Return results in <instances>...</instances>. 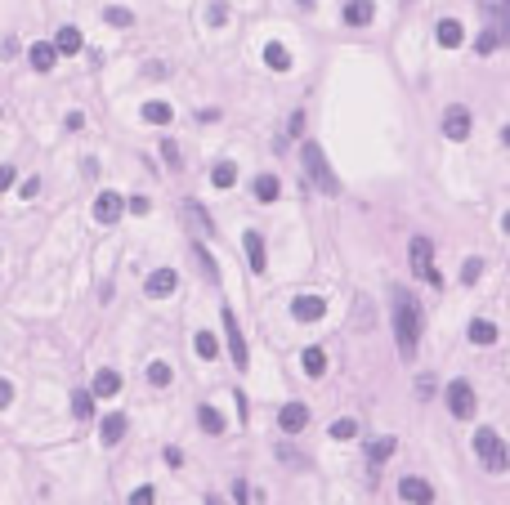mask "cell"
Wrapping results in <instances>:
<instances>
[{
    "instance_id": "29",
    "label": "cell",
    "mask_w": 510,
    "mask_h": 505,
    "mask_svg": "<svg viewBox=\"0 0 510 505\" xmlns=\"http://www.w3.org/2000/svg\"><path fill=\"white\" fill-rule=\"evenodd\" d=\"M144 121L148 126H166L170 121V103H144Z\"/></svg>"
},
{
    "instance_id": "20",
    "label": "cell",
    "mask_w": 510,
    "mask_h": 505,
    "mask_svg": "<svg viewBox=\"0 0 510 505\" xmlns=\"http://www.w3.org/2000/svg\"><path fill=\"white\" fill-rule=\"evenodd\" d=\"M394 447H399V439H389V434H381V439H371V447H367L371 465H385L389 456H394Z\"/></svg>"
},
{
    "instance_id": "10",
    "label": "cell",
    "mask_w": 510,
    "mask_h": 505,
    "mask_svg": "<svg viewBox=\"0 0 510 505\" xmlns=\"http://www.w3.org/2000/svg\"><path fill=\"white\" fill-rule=\"evenodd\" d=\"M444 134H448V139H470V112L461 103H452L444 112Z\"/></svg>"
},
{
    "instance_id": "8",
    "label": "cell",
    "mask_w": 510,
    "mask_h": 505,
    "mask_svg": "<svg viewBox=\"0 0 510 505\" xmlns=\"http://www.w3.org/2000/svg\"><path fill=\"white\" fill-rule=\"evenodd\" d=\"M304 425H309V407H304V402H286V407L278 412V429L282 434H300Z\"/></svg>"
},
{
    "instance_id": "5",
    "label": "cell",
    "mask_w": 510,
    "mask_h": 505,
    "mask_svg": "<svg viewBox=\"0 0 510 505\" xmlns=\"http://www.w3.org/2000/svg\"><path fill=\"white\" fill-rule=\"evenodd\" d=\"M327 313V295H296L291 300V317L296 322H318Z\"/></svg>"
},
{
    "instance_id": "47",
    "label": "cell",
    "mask_w": 510,
    "mask_h": 505,
    "mask_svg": "<svg viewBox=\"0 0 510 505\" xmlns=\"http://www.w3.org/2000/svg\"><path fill=\"white\" fill-rule=\"evenodd\" d=\"M501 139H506V143H510V126H506V130H501Z\"/></svg>"
},
{
    "instance_id": "30",
    "label": "cell",
    "mask_w": 510,
    "mask_h": 505,
    "mask_svg": "<svg viewBox=\"0 0 510 505\" xmlns=\"http://www.w3.org/2000/svg\"><path fill=\"white\" fill-rule=\"evenodd\" d=\"M255 197H260V201H278V179L260 175V179H255Z\"/></svg>"
},
{
    "instance_id": "21",
    "label": "cell",
    "mask_w": 510,
    "mask_h": 505,
    "mask_svg": "<svg viewBox=\"0 0 510 505\" xmlns=\"http://www.w3.org/2000/svg\"><path fill=\"white\" fill-rule=\"evenodd\" d=\"M81 45H85V36H81L76 27H63L59 36H54V49H59V54H81Z\"/></svg>"
},
{
    "instance_id": "13",
    "label": "cell",
    "mask_w": 510,
    "mask_h": 505,
    "mask_svg": "<svg viewBox=\"0 0 510 505\" xmlns=\"http://www.w3.org/2000/svg\"><path fill=\"white\" fill-rule=\"evenodd\" d=\"M99 439H104V447H116V443L126 439V416H121V412L104 416V425H99Z\"/></svg>"
},
{
    "instance_id": "46",
    "label": "cell",
    "mask_w": 510,
    "mask_h": 505,
    "mask_svg": "<svg viewBox=\"0 0 510 505\" xmlns=\"http://www.w3.org/2000/svg\"><path fill=\"white\" fill-rule=\"evenodd\" d=\"M501 228H506V233H510V210H506V220H501Z\"/></svg>"
},
{
    "instance_id": "39",
    "label": "cell",
    "mask_w": 510,
    "mask_h": 505,
    "mask_svg": "<svg viewBox=\"0 0 510 505\" xmlns=\"http://www.w3.org/2000/svg\"><path fill=\"white\" fill-rule=\"evenodd\" d=\"M206 19H211L215 27H224V23H229V9H224V5H211V14H206Z\"/></svg>"
},
{
    "instance_id": "1",
    "label": "cell",
    "mask_w": 510,
    "mask_h": 505,
    "mask_svg": "<svg viewBox=\"0 0 510 505\" xmlns=\"http://www.w3.org/2000/svg\"><path fill=\"white\" fill-rule=\"evenodd\" d=\"M394 340L403 358H416V345H421V305L416 295L399 291L394 295Z\"/></svg>"
},
{
    "instance_id": "3",
    "label": "cell",
    "mask_w": 510,
    "mask_h": 505,
    "mask_svg": "<svg viewBox=\"0 0 510 505\" xmlns=\"http://www.w3.org/2000/svg\"><path fill=\"white\" fill-rule=\"evenodd\" d=\"M412 273H416L421 282H430L434 291L444 286V277H439V268H434V246H430V238H412Z\"/></svg>"
},
{
    "instance_id": "41",
    "label": "cell",
    "mask_w": 510,
    "mask_h": 505,
    "mask_svg": "<svg viewBox=\"0 0 510 505\" xmlns=\"http://www.w3.org/2000/svg\"><path fill=\"white\" fill-rule=\"evenodd\" d=\"M126 206H130V215H148V197H130Z\"/></svg>"
},
{
    "instance_id": "23",
    "label": "cell",
    "mask_w": 510,
    "mask_h": 505,
    "mask_svg": "<svg viewBox=\"0 0 510 505\" xmlns=\"http://www.w3.org/2000/svg\"><path fill=\"white\" fill-rule=\"evenodd\" d=\"M300 362H304V372H309L314 380H318L322 372H327V353H322L318 345H309V349H304V358H300Z\"/></svg>"
},
{
    "instance_id": "34",
    "label": "cell",
    "mask_w": 510,
    "mask_h": 505,
    "mask_svg": "<svg viewBox=\"0 0 510 505\" xmlns=\"http://www.w3.org/2000/svg\"><path fill=\"white\" fill-rule=\"evenodd\" d=\"M193 255H197V264H201V273H206V277H219V268H215V260H211V250L201 246V242L193 246Z\"/></svg>"
},
{
    "instance_id": "4",
    "label": "cell",
    "mask_w": 510,
    "mask_h": 505,
    "mask_svg": "<svg viewBox=\"0 0 510 505\" xmlns=\"http://www.w3.org/2000/svg\"><path fill=\"white\" fill-rule=\"evenodd\" d=\"M448 412H452L456 420L474 416V389H470V380H452V384H448Z\"/></svg>"
},
{
    "instance_id": "42",
    "label": "cell",
    "mask_w": 510,
    "mask_h": 505,
    "mask_svg": "<svg viewBox=\"0 0 510 505\" xmlns=\"http://www.w3.org/2000/svg\"><path fill=\"white\" fill-rule=\"evenodd\" d=\"M488 469H510V447H501V452H497V461H492Z\"/></svg>"
},
{
    "instance_id": "9",
    "label": "cell",
    "mask_w": 510,
    "mask_h": 505,
    "mask_svg": "<svg viewBox=\"0 0 510 505\" xmlns=\"http://www.w3.org/2000/svg\"><path fill=\"white\" fill-rule=\"evenodd\" d=\"M121 210H126V201L116 197V193H99L94 197V220L99 224H116V220H121Z\"/></svg>"
},
{
    "instance_id": "44",
    "label": "cell",
    "mask_w": 510,
    "mask_h": 505,
    "mask_svg": "<svg viewBox=\"0 0 510 505\" xmlns=\"http://www.w3.org/2000/svg\"><path fill=\"white\" fill-rule=\"evenodd\" d=\"M9 183H14V165H0V193H5Z\"/></svg>"
},
{
    "instance_id": "27",
    "label": "cell",
    "mask_w": 510,
    "mask_h": 505,
    "mask_svg": "<svg viewBox=\"0 0 510 505\" xmlns=\"http://www.w3.org/2000/svg\"><path fill=\"white\" fill-rule=\"evenodd\" d=\"M233 179H237V165H233V161H219L215 170H211V183H215V188H233Z\"/></svg>"
},
{
    "instance_id": "24",
    "label": "cell",
    "mask_w": 510,
    "mask_h": 505,
    "mask_svg": "<svg viewBox=\"0 0 510 505\" xmlns=\"http://www.w3.org/2000/svg\"><path fill=\"white\" fill-rule=\"evenodd\" d=\"M470 340L474 345H497V327H492L488 317H474V322H470Z\"/></svg>"
},
{
    "instance_id": "36",
    "label": "cell",
    "mask_w": 510,
    "mask_h": 505,
    "mask_svg": "<svg viewBox=\"0 0 510 505\" xmlns=\"http://www.w3.org/2000/svg\"><path fill=\"white\" fill-rule=\"evenodd\" d=\"M130 505H157V492H152V487H134V492H130Z\"/></svg>"
},
{
    "instance_id": "18",
    "label": "cell",
    "mask_w": 510,
    "mask_h": 505,
    "mask_svg": "<svg viewBox=\"0 0 510 505\" xmlns=\"http://www.w3.org/2000/svg\"><path fill=\"white\" fill-rule=\"evenodd\" d=\"M434 36H439V45H444V49H456V45L466 41V31H461V23H456V19H444V23L434 27Z\"/></svg>"
},
{
    "instance_id": "17",
    "label": "cell",
    "mask_w": 510,
    "mask_h": 505,
    "mask_svg": "<svg viewBox=\"0 0 510 505\" xmlns=\"http://www.w3.org/2000/svg\"><path fill=\"white\" fill-rule=\"evenodd\" d=\"M116 394H121V372L104 367V372L94 376V398H116Z\"/></svg>"
},
{
    "instance_id": "28",
    "label": "cell",
    "mask_w": 510,
    "mask_h": 505,
    "mask_svg": "<svg viewBox=\"0 0 510 505\" xmlns=\"http://www.w3.org/2000/svg\"><path fill=\"white\" fill-rule=\"evenodd\" d=\"M193 349H197V358H215L219 353V340L211 331H197V340H193Z\"/></svg>"
},
{
    "instance_id": "31",
    "label": "cell",
    "mask_w": 510,
    "mask_h": 505,
    "mask_svg": "<svg viewBox=\"0 0 510 505\" xmlns=\"http://www.w3.org/2000/svg\"><path fill=\"white\" fill-rule=\"evenodd\" d=\"M104 19L116 23V27H130V23H134V14H130L126 5H108V9H104Z\"/></svg>"
},
{
    "instance_id": "40",
    "label": "cell",
    "mask_w": 510,
    "mask_h": 505,
    "mask_svg": "<svg viewBox=\"0 0 510 505\" xmlns=\"http://www.w3.org/2000/svg\"><path fill=\"white\" fill-rule=\"evenodd\" d=\"M9 402H14V384H9V380H0V412H5Z\"/></svg>"
},
{
    "instance_id": "45",
    "label": "cell",
    "mask_w": 510,
    "mask_h": 505,
    "mask_svg": "<svg viewBox=\"0 0 510 505\" xmlns=\"http://www.w3.org/2000/svg\"><path fill=\"white\" fill-rule=\"evenodd\" d=\"M166 465H184V452L179 447H166Z\"/></svg>"
},
{
    "instance_id": "15",
    "label": "cell",
    "mask_w": 510,
    "mask_h": 505,
    "mask_svg": "<svg viewBox=\"0 0 510 505\" xmlns=\"http://www.w3.org/2000/svg\"><path fill=\"white\" fill-rule=\"evenodd\" d=\"M242 246H246V264H251V273H264V238H260V233H246V238H242Z\"/></svg>"
},
{
    "instance_id": "19",
    "label": "cell",
    "mask_w": 510,
    "mask_h": 505,
    "mask_svg": "<svg viewBox=\"0 0 510 505\" xmlns=\"http://www.w3.org/2000/svg\"><path fill=\"white\" fill-rule=\"evenodd\" d=\"M27 58H31V67H36V72H49V67L59 63V49L41 41V45H31V49H27Z\"/></svg>"
},
{
    "instance_id": "37",
    "label": "cell",
    "mask_w": 510,
    "mask_h": 505,
    "mask_svg": "<svg viewBox=\"0 0 510 505\" xmlns=\"http://www.w3.org/2000/svg\"><path fill=\"white\" fill-rule=\"evenodd\" d=\"M354 434H359L354 420H336V425H331V439H354Z\"/></svg>"
},
{
    "instance_id": "38",
    "label": "cell",
    "mask_w": 510,
    "mask_h": 505,
    "mask_svg": "<svg viewBox=\"0 0 510 505\" xmlns=\"http://www.w3.org/2000/svg\"><path fill=\"white\" fill-rule=\"evenodd\" d=\"M479 273H484V260H466V264H461V282H466V286L479 277Z\"/></svg>"
},
{
    "instance_id": "26",
    "label": "cell",
    "mask_w": 510,
    "mask_h": 505,
    "mask_svg": "<svg viewBox=\"0 0 510 505\" xmlns=\"http://www.w3.org/2000/svg\"><path fill=\"white\" fill-rule=\"evenodd\" d=\"M72 416H76V420H90V416H94V394H90V389H76V394H72Z\"/></svg>"
},
{
    "instance_id": "12",
    "label": "cell",
    "mask_w": 510,
    "mask_h": 505,
    "mask_svg": "<svg viewBox=\"0 0 510 505\" xmlns=\"http://www.w3.org/2000/svg\"><path fill=\"white\" fill-rule=\"evenodd\" d=\"M175 286H179V273H175V268H157V273H148L144 291H148V295H170Z\"/></svg>"
},
{
    "instance_id": "11",
    "label": "cell",
    "mask_w": 510,
    "mask_h": 505,
    "mask_svg": "<svg viewBox=\"0 0 510 505\" xmlns=\"http://www.w3.org/2000/svg\"><path fill=\"white\" fill-rule=\"evenodd\" d=\"M399 496L412 505H434V487L425 479H399Z\"/></svg>"
},
{
    "instance_id": "35",
    "label": "cell",
    "mask_w": 510,
    "mask_h": 505,
    "mask_svg": "<svg viewBox=\"0 0 510 505\" xmlns=\"http://www.w3.org/2000/svg\"><path fill=\"white\" fill-rule=\"evenodd\" d=\"M157 153H161V161L170 165V170H179V148H175V143H170V139H166V143L157 148Z\"/></svg>"
},
{
    "instance_id": "7",
    "label": "cell",
    "mask_w": 510,
    "mask_h": 505,
    "mask_svg": "<svg viewBox=\"0 0 510 505\" xmlns=\"http://www.w3.org/2000/svg\"><path fill=\"white\" fill-rule=\"evenodd\" d=\"M224 331H229V353H233V367H246V362H251V353H246L242 331H237V317H233V309H224Z\"/></svg>"
},
{
    "instance_id": "6",
    "label": "cell",
    "mask_w": 510,
    "mask_h": 505,
    "mask_svg": "<svg viewBox=\"0 0 510 505\" xmlns=\"http://www.w3.org/2000/svg\"><path fill=\"white\" fill-rule=\"evenodd\" d=\"M179 215L193 224V233H197V238H215V224H211V215L201 210V201H193V197H189V201L179 206Z\"/></svg>"
},
{
    "instance_id": "48",
    "label": "cell",
    "mask_w": 510,
    "mask_h": 505,
    "mask_svg": "<svg viewBox=\"0 0 510 505\" xmlns=\"http://www.w3.org/2000/svg\"><path fill=\"white\" fill-rule=\"evenodd\" d=\"M300 5H304V9H309V5H314V0H300Z\"/></svg>"
},
{
    "instance_id": "33",
    "label": "cell",
    "mask_w": 510,
    "mask_h": 505,
    "mask_svg": "<svg viewBox=\"0 0 510 505\" xmlns=\"http://www.w3.org/2000/svg\"><path fill=\"white\" fill-rule=\"evenodd\" d=\"M497 45H501V41H497V31L488 27V31H479V41H474V54H484V58H488V54H492V49H497Z\"/></svg>"
},
{
    "instance_id": "2",
    "label": "cell",
    "mask_w": 510,
    "mask_h": 505,
    "mask_svg": "<svg viewBox=\"0 0 510 505\" xmlns=\"http://www.w3.org/2000/svg\"><path fill=\"white\" fill-rule=\"evenodd\" d=\"M300 161H304V170H309V179H314L318 193H327V197L340 193V183H336V175H331V165H327V157H322L318 143H304V148H300Z\"/></svg>"
},
{
    "instance_id": "32",
    "label": "cell",
    "mask_w": 510,
    "mask_h": 505,
    "mask_svg": "<svg viewBox=\"0 0 510 505\" xmlns=\"http://www.w3.org/2000/svg\"><path fill=\"white\" fill-rule=\"evenodd\" d=\"M148 380L157 384V389H166L170 384V362H148Z\"/></svg>"
},
{
    "instance_id": "22",
    "label": "cell",
    "mask_w": 510,
    "mask_h": 505,
    "mask_svg": "<svg viewBox=\"0 0 510 505\" xmlns=\"http://www.w3.org/2000/svg\"><path fill=\"white\" fill-rule=\"evenodd\" d=\"M264 63L274 67V72H286V67H291V54H286V45L269 41V45H264Z\"/></svg>"
},
{
    "instance_id": "43",
    "label": "cell",
    "mask_w": 510,
    "mask_h": 505,
    "mask_svg": "<svg viewBox=\"0 0 510 505\" xmlns=\"http://www.w3.org/2000/svg\"><path fill=\"white\" fill-rule=\"evenodd\" d=\"M304 130V116L300 112H291V121H286V134H300Z\"/></svg>"
},
{
    "instance_id": "25",
    "label": "cell",
    "mask_w": 510,
    "mask_h": 505,
    "mask_svg": "<svg viewBox=\"0 0 510 505\" xmlns=\"http://www.w3.org/2000/svg\"><path fill=\"white\" fill-rule=\"evenodd\" d=\"M197 425L206 429V434H224V416H219L211 402H206V407H197Z\"/></svg>"
},
{
    "instance_id": "14",
    "label": "cell",
    "mask_w": 510,
    "mask_h": 505,
    "mask_svg": "<svg viewBox=\"0 0 510 505\" xmlns=\"http://www.w3.org/2000/svg\"><path fill=\"white\" fill-rule=\"evenodd\" d=\"M501 447H506V443L497 439V429H479V434H474V452L484 456V465L497 461V452H501Z\"/></svg>"
},
{
    "instance_id": "16",
    "label": "cell",
    "mask_w": 510,
    "mask_h": 505,
    "mask_svg": "<svg viewBox=\"0 0 510 505\" xmlns=\"http://www.w3.org/2000/svg\"><path fill=\"white\" fill-rule=\"evenodd\" d=\"M371 19H376V5H371V0H349L345 5V23L349 27H367Z\"/></svg>"
}]
</instances>
